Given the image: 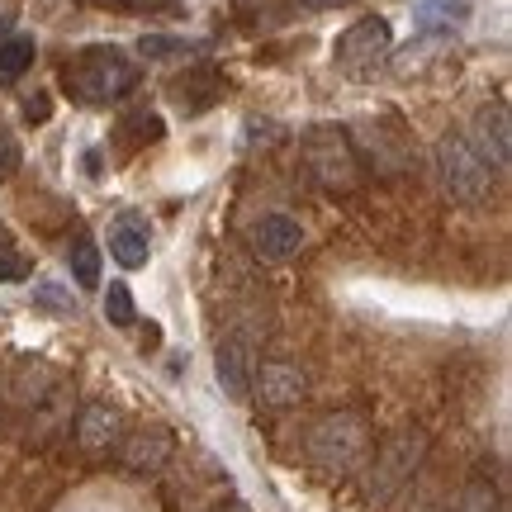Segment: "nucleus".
Masks as SVG:
<instances>
[{
  "mask_svg": "<svg viewBox=\"0 0 512 512\" xmlns=\"http://www.w3.org/2000/svg\"><path fill=\"white\" fill-rule=\"evenodd\" d=\"M62 86L72 91L76 105H114V100H124L133 86H138V67L128 62L124 48H114V43H91V48H81L72 53V62L62 67Z\"/></svg>",
  "mask_w": 512,
  "mask_h": 512,
  "instance_id": "1",
  "label": "nucleus"
},
{
  "mask_svg": "<svg viewBox=\"0 0 512 512\" xmlns=\"http://www.w3.org/2000/svg\"><path fill=\"white\" fill-rule=\"evenodd\" d=\"M370 456V427L361 413H328L323 422H313L309 432V460L323 475H356Z\"/></svg>",
  "mask_w": 512,
  "mask_h": 512,
  "instance_id": "2",
  "label": "nucleus"
},
{
  "mask_svg": "<svg viewBox=\"0 0 512 512\" xmlns=\"http://www.w3.org/2000/svg\"><path fill=\"white\" fill-rule=\"evenodd\" d=\"M422 456H427V437H422L418 427H399V432H389L380 441V451L370 460V479H366V494L370 503H389V498H399L413 475H418Z\"/></svg>",
  "mask_w": 512,
  "mask_h": 512,
  "instance_id": "3",
  "label": "nucleus"
},
{
  "mask_svg": "<svg viewBox=\"0 0 512 512\" xmlns=\"http://www.w3.org/2000/svg\"><path fill=\"white\" fill-rule=\"evenodd\" d=\"M437 171L446 195L460 204H484L494 195V166L479 157L465 133H441L437 138Z\"/></svg>",
  "mask_w": 512,
  "mask_h": 512,
  "instance_id": "4",
  "label": "nucleus"
},
{
  "mask_svg": "<svg viewBox=\"0 0 512 512\" xmlns=\"http://www.w3.org/2000/svg\"><path fill=\"white\" fill-rule=\"evenodd\" d=\"M389 48H394V29H389V19L370 15V19H356L347 34L337 38L332 62H337L351 81H366V76H375V67H384Z\"/></svg>",
  "mask_w": 512,
  "mask_h": 512,
  "instance_id": "5",
  "label": "nucleus"
},
{
  "mask_svg": "<svg viewBox=\"0 0 512 512\" xmlns=\"http://www.w3.org/2000/svg\"><path fill=\"white\" fill-rule=\"evenodd\" d=\"M304 162H309L313 181L328 185V190H351V185L361 181V162H356V152H351L347 133L342 128H313L309 143H304Z\"/></svg>",
  "mask_w": 512,
  "mask_h": 512,
  "instance_id": "6",
  "label": "nucleus"
},
{
  "mask_svg": "<svg viewBox=\"0 0 512 512\" xmlns=\"http://www.w3.org/2000/svg\"><path fill=\"white\" fill-rule=\"evenodd\" d=\"M252 389L261 394L266 408H294V403L309 394V375H304V366H294V361H266V366H256Z\"/></svg>",
  "mask_w": 512,
  "mask_h": 512,
  "instance_id": "7",
  "label": "nucleus"
},
{
  "mask_svg": "<svg viewBox=\"0 0 512 512\" xmlns=\"http://www.w3.org/2000/svg\"><path fill=\"white\" fill-rule=\"evenodd\" d=\"M252 375H256V356L242 337H223L214 351V380L228 399H247L252 394Z\"/></svg>",
  "mask_w": 512,
  "mask_h": 512,
  "instance_id": "8",
  "label": "nucleus"
},
{
  "mask_svg": "<svg viewBox=\"0 0 512 512\" xmlns=\"http://www.w3.org/2000/svg\"><path fill=\"white\" fill-rule=\"evenodd\" d=\"M475 152L484 157V162L494 166H508L512 162V119H508V105L503 100H494V105H484V110L475 114Z\"/></svg>",
  "mask_w": 512,
  "mask_h": 512,
  "instance_id": "9",
  "label": "nucleus"
},
{
  "mask_svg": "<svg viewBox=\"0 0 512 512\" xmlns=\"http://www.w3.org/2000/svg\"><path fill=\"white\" fill-rule=\"evenodd\" d=\"M124 441V418H119V408L114 403H86L81 408V418H76V446L81 451H114Z\"/></svg>",
  "mask_w": 512,
  "mask_h": 512,
  "instance_id": "10",
  "label": "nucleus"
},
{
  "mask_svg": "<svg viewBox=\"0 0 512 512\" xmlns=\"http://www.w3.org/2000/svg\"><path fill=\"white\" fill-rule=\"evenodd\" d=\"M252 247H256V256H266V261H290V256L304 247V228H299V219H290V214H266V219L252 223Z\"/></svg>",
  "mask_w": 512,
  "mask_h": 512,
  "instance_id": "11",
  "label": "nucleus"
},
{
  "mask_svg": "<svg viewBox=\"0 0 512 512\" xmlns=\"http://www.w3.org/2000/svg\"><path fill=\"white\" fill-rule=\"evenodd\" d=\"M119 456H124V465L133 475H157L171 460V432L166 427H143V432L119 441Z\"/></svg>",
  "mask_w": 512,
  "mask_h": 512,
  "instance_id": "12",
  "label": "nucleus"
},
{
  "mask_svg": "<svg viewBox=\"0 0 512 512\" xmlns=\"http://www.w3.org/2000/svg\"><path fill=\"white\" fill-rule=\"evenodd\" d=\"M110 256L124 266V271H143L147 256H152V233L138 214H119L110 223Z\"/></svg>",
  "mask_w": 512,
  "mask_h": 512,
  "instance_id": "13",
  "label": "nucleus"
},
{
  "mask_svg": "<svg viewBox=\"0 0 512 512\" xmlns=\"http://www.w3.org/2000/svg\"><path fill=\"white\" fill-rule=\"evenodd\" d=\"M219 95H223V76L214 72V67H190L185 76L171 81V100H176L185 114L214 110V105H219Z\"/></svg>",
  "mask_w": 512,
  "mask_h": 512,
  "instance_id": "14",
  "label": "nucleus"
},
{
  "mask_svg": "<svg viewBox=\"0 0 512 512\" xmlns=\"http://www.w3.org/2000/svg\"><path fill=\"white\" fill-rule=\"evenodd\" d=\"M413 19L422 24V34H451L456 24L470 19V0H418Z\"/></svg>",
  "mask_w": 512,
  "mask_h": 512,
  "instance_id": "15",
  "label": "nucleus"
},
{
  "mask_svg": "<svg viewBox=\"0 0 512 512\" xmlns=\"http://www.w3.org/2000/svg\"><path fill=\"white\" fill-rule=\"evenodd\" d=\"M34 57H38L34 38H24V34L0 38V81H19V76L34 67Z\"/></svg>",
  "mask_w": 512,
  "mask_h": 512,
  "instance_id": "16",
  "label": "nucleus"
},
{
  "mask_svg": "<svg viewBox=\"0 0 512 512\" xmlns=\"http://www.w3.org/2000/svg\"><path fill=\"white\" fill-rule=\"evenodd\" d=\"M67 266H72V275H76V285H81V290H95V285H100V247H95L86 233L67 247Z\"/></svg>",
  "mask_w": 512,
  "mask_h": 512,
  "instance_id": "17",
  "label": "nucleus"
},
{
  "mask_svg": "<svg viewBox=\"0 0 512 512\" xmlns=\"http://www.w3.org/2000/svg\"><path fill=\"white\" fill-rule=\"evenodd\" d=\"M138 53H143L147 62H171V57H195V53H204V43H195V38L147 34V38H138Z\"/></svg>",
  "mask_w": 512,
  "mask_h": 512,
  "instance_id": "18",
  "label": "nucleus"
},
{
  "mask_svg": "<svg viewBox=\"0 0 512 512\" xmlns=\"http://www.w3.org/2000/svg\"><path fill=\"white\" fill-rule=\"evenodd\" d=\"M105 318H110L114 328H133L138 309H133V290L128 285H110L105 290Z\"/></svg>",
  "mask_w": 512,
  "mask_h": 512,
  "instance_id": "19",
  "label": "nucleus"
},
{
  "mask_svg": "<svg viewBox=\"0 0 512 512\" xmlns=\"http://www.w3.org/2000/svg\"><path fill=\"white\" fill-rule=\"evenodd\" d=\"M19 280H29V256L15 242H0V285H19Z\"/></svg>",
  "mask_w": 512,
  "mask_h": 512,
  "instance_id": "20",
  "label": "nucleus"
},
{
  "mask_svg": "<svg viewBox=\"0 0 512 512\" xmlns=\"http://www.w3.org/2000/svg\"><path fill=\"white\" fill-rule=\"evenodd\" d=\"M95 10H114V15H152V10H171V0H81Z\"/></svg>",
  "mask_w": 512,
  "mask_h": 512,
  "instance_id": "21",
  "label": "nucleus"
},
{
  "mask_svg": "<svg viewBox=\"0 0 512 512\" xmlns=\"http://www.w3.org/2000/svg\"><path fill=\"white\" fill-rule=\"evenodd\" d=\"M451 512H498V498H494V489H489V484H470Z\"/></svg>",
  "mask_w": 512,
  "mask_h": 512,
  "instance_id": "22",
  "label": "nucleus"
},
{
  "mask_svg": "<svg viewBox=\"0 0 512 512\" xmlns=\"http://www.w3.org/2000/svg\"><path fill=\"white\" fill-rule=\"evenodd\" d=\"M124 133H128V138H143V143H147V138H162L166 124L157 119V114L138 110V114H128V119H124Z\"/></svg>",
  "mask_w": 512,
  "mask_h": 512,
  "instance_id": "23",
  "label": "nucleus"
},
{
  "mask_svg": "<svg viewBox=\"0 0 512 512\" xmlns=\"http://www.w3.org/2000/svg\"><path fill=\"white\" fill-rule=\"evenodd\" d=\"M19 162H24V152H19L15 133H0V181H10L19 171Z\"/></svg>",
  "mask_w": 512,
  "mask_h": 512,
  "instance_id": "24",
  "label": "nucleus"
},
{
  "mask_svg": "<svg viewBox=\"0 0 512 512\" xmlns=\"http://www.w3.org/2000/svg\"><path fill=\"white\" fill-rule=\"evenodd\" d=\"M24 119H29V124H48V119H53V95L48 91L29 95V100H24Z\"/></svg>",
  "mask_w": 512,
  "mask_h": 512,
  "instance_id": "25",
  "label": "nucleus"
},
{
  "mask_svg": "<svg viewBox=\"0 0 512 512\" xmlns=\"http://www.w3.org/2000/svg\"><path fill=\"white\" fill-rule=\"evenodd\" d=\"M34 299L43 304V309H53V313H67V309H72V299H67V294H62V285H53V280H43Z\"/></svg>",
  "mask_w": 512,
  "mask_h": 512,
  "instance_id": "26",
  "label": "nucleus"
},
{
  "mask_svg": "<svg viewBox=\"0 0 512 512\" xmlns=\"http://www.w3.org/2000/svg\"><path fill=\"white\" fill-rule=\"evenodd\" d=\"M304 10H342V5H356V0H299Z\"/></svg>",
  "mask_w": 512,
  "mask_h": 512,
  "instance_id": "27",
  "label": "nucleus"
},
{
  "mask_svg": "<svg viewBox=\"0 0 512 512\" xmlns=\"http://www.w3.org/2000/svg\"><path fill=\"white\" fill-rule=\"evenodd\" d=\"M214 512H242V508H238V503H223V508H214Z\"/></svg>",
  "mask_w": 512,
  "mask_h": 512,
  "instance_id": "28",
  "label": "nucleus"
},
{
  "mask_svg": "<svg viewBox=\"0 0 512 512\" xmlns=\"http://www.w3.org/2000/svg\"><path fill=\"white\" fill-rule=\"evenodd\" d=\"M5 29H10V19H5V15H0V38H5Z\"/></svg>",
  "mask_w": 512,
  "mask_h": 512,
  "instance_id": "29",
  "label": "nucleus"
}]
</instances>
